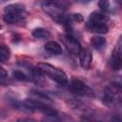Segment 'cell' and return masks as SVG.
Listing matches in <instances>:
<instances>
[{"mask_svg": "<svg viewBox=\"0 0 122 122\" xmlns=\"http://www.w3.org/2000/svg\"><path fill=\"white\" fill-rule=\"evenodd\" d=\"M36 70L41 74L47 75L61 86H65L66 84H68V77L65 71L49 63H38L36 66Z\"/></svg>", "mask_w": 122, "mask_h": 122, "instance_id": "6da1fadb", "label": "cell"}, {"mask_svg": "<svg viewBox=\"0 0 122 122\" xmlns=\"http://www.w3.org/2000/svg\"><path fill=\"white\" fill-rule=\"evenodd\" d=\"M103 102L108 107H114L121 102V85L118 82L109 84L104 90Z\"/></svg>", "mask_w": 122, "mask_h": 122, "instance_id": "7a4b0ae2", "label": "cell"}, {"mask_svg": "<svg viewBox=\"0 0 122 122\" xmlns=\"http://www.w3.org/2000/svg\"><path fill=\"white\" fill-rule=\"evenodd\" d=\"M42 8L46 13H48L52 19L58 23H63L66 20L64 11L66 10V5L63 2H43Z\"/></svg>", "mask_w": 122, "mask_h": 122, "instance_id": "3957f363", "label": "cell"}, {"mask_svg": "<svg viewBox=\"0 0 122 122\" xmlns=\"http://www.w3.org/2000/svg\"><path fill=\"white\" fill-rule=\"evenodd\" d=\"M26 17L25 7L21 4H10L5 8L4 21L9 24L18 23Z\"/></svg>", "mask_w": 122, "mask_h": 122, "instance_id": "277c9868", "label": "cell"}, {"mask_svg": "<svg viewBox=\"0 0 122 122\" xmlns=\"http://www.w3.org/2000/svg\"><path fill=\"white\" fill-rule=\"evenodd\" d=\"M70 88L71 90L81 96H86V97H94L95 93L94 91L84 81L77 77H71V82H70Z\"/></svg>", "mask_w": 122, "mask_h": 122, "instance_id": "5b68a950", "label": "cell"}, {"mask_svg": "<svg viewBox=\"0 0 122 122\" xmlns=\"http://www.w3.org/2000/svg\"><path fill=\"white\" fill-rule=\"evenodd\" d=\"M62 44L66 47V49L72 54H79L81 51V45L78 42L77 39H75L74 37L69 35V34H61L59 36Z\"/></svg>", "mask_w": 122, "mask_h": 122, "instance_id": "8992f818", "label": "cell"}, {"mask_svg": "<svg viewBox=\"0 0 122 122\" xmlns=\"http://www.w3.org/2000/svg\"><path fill=\"white\" fill-rule=\"evenodd\" d=\"M121 64H122V58H121V39H119L115 49L112 51V57H111V66H112V70L119 71L121 69Z\"/></svg>", "mask_w": 122, "mask_h": 122, "instance_id": "52a82bcc", "label": "cell"}, {"mask_svg": "<svg viewBox=\"0 0 122 122\" xmlns=\"http://www.w3.org/2000/svg\"><path fill=\"white\" fill-rule=\"evenodd\" d=\"M78 55H79V61H80L81 67L85 70L90 69V67L92 65V51L89 49H83V50H81V51Z\"/></svg>", "mask_w": 122, "mask_h": 122, "instance_id": "ba28073f", "label": "cell"}, {"mask_svg": "<svg viewBox=\"0 0 122 122\" xmlns=\"http://www.w3.org/2000/svg\"><path fill=\"white\" fill-rule=\"evenodd\" d=\"M87 28L89 30L96 33H107L109 31V27L107 24H102V23H95L89 21L87 22Z\"/></svg>", "mask_w": 122, "mask_h": 122, "instance_id": "9c48e42d", "label": "cell"}, {"mask_svg": "<svg viewBox=\"0 0 122 122\" xmlns=\"http://www.w3.org/2000/svg\"><path fill=\"white\" fill-rule=\"evenodd\" d=\"M89 21L95 22V23H102L106 24L108 21V16L105 14V12L99 11V10H94L90 14Z\"/></svg>", "mask_w": 122, "mask_h": 122, "instance_id": "30bf717a", "label": "cell"}, {"mask_svg": "<svg viewBox=\"0 0 122 122\" xmlns=\"http://www.w3.org/2000/svg\"><path fill=\"white\" fill-rule=\"evenodd\" d=\"M45 50L52 54H61L62 53V48L61 46L55 42V41H49L45 45Z\"/></svg>", "mask_w": 122, "mask_h": 122, "instance_id": "8fae6325", "label": "cell"}, {"mask_svg": "<svg viewBox=\"0 0 122 122\" xmlns=\"http://www.w3.org/2000/svg\"><path fill=\"white\" fill-rule=\"evenodd\" d=\"M106 39L103 36L100 35H95L93 37H92L91 39V44L93 48H95L96 50H103L106 46Z\"/></svg>", "mask_w": 122, "mask_h": 122, "instance_id": "7c38bea8", "label": "cell"}, {"mask_svg": "<svg viewBox=\"0 0 122 122\" xmlns=\"http://www.w3.org/2000/svg\"><path fill=\"white\" fill-rule=\"evenodd\" d=\"M10 56V50L5 44H0V62H6Z\"/></svg>", "mask_w": 122, "mask_h": 122, "instance_id": "4fadbf2b", "label": "cell"}, {"mask_svg": "<svg viewBox=\"0 0 122 122\" xmlns=\"http://www.w3.org/2000/svg\"><path fill=\"white\" fill-rule=\"evenodd\" d=\"M32 35L36 38H47L50 36V31L45 28H36L32 30Z\"/></svg>", "mask_w": 122, "mask_h": 122, "instance_id": "5bb4252c", "label": "cell"}, {"mask_svg": "<svg viewBox=\"0 0 122 122\" xmlns=\"http://www.w3.org/2000/svg\"><path fill=\"white\" fill-rule=\"evenodd\" d=\"M12 76L18 80V81H28L29 80V76L22 71L20 70H15L12 71Z\"/></svg>", "mask_w": 122, "mask_h": 122, "instance_id": "9a60e30c", "label": "cell"}, {"mask_svg": "<svg viewBox=\"0 0 122 122\" xmlns=\"http://www.w3.org/2000/svg\"><path fill=\"white\" fill-rule=\"evenodd\" d=\"M7 83H9V80H8V72L6 71L5 69H3L2 67H0V84L6 85Z\"/></svg>", "mask_w": 122, "mask_h": 122, "instance_id": "2e32d148", "label": "cell"}, {"mask_svg": "<svg viewBox=\"0 0 122 122\" xmlns=\"http://www.w3.org/2000/svg\"><path fill=\"white\" fill-rule=\"evenodd\" d=\"M98 7L100 8L102 12H106L108 10H110V2L103 0V1H99L98 2Z\"/></svg>", "mask_w": 122, "mask_h": 122, "instance_id": "e0dca14e", "label": "cell"}, {"mask_svg": "<svg viewBox=\"0 0 122 122\" xmlns=\"http://www.w3.org/2000/svg\"><path fill=\"white\" fill-rule=\"evenodd\" d=\"M44 122H61V120L58 118V115H51L46 116Z\"/></svg>", "mask_w": 122, "mask_h": 122, "instance_id": "ac0fdd59", "label": "cell"}, {"mask_svg": "<svg viewBox=\"0 0 122 122\" xmlns=\"http://www.w3.org/2000/svg\"><path fill=\"white\" fill-rule=\"evenodd\" d=\"M16 122H38L33 118H30V117H22L16 120Z\"/></svg>", "mask_w": 122, "mask_h": 122, "instance_id": "d6986e66", "label": "cell"}, {"mask_svg": "<svg viewBox=\"0 0 122 122\" xmlns=\"http://www.w3.org/2000/svg\"><path fill=\"white\" fill-rule=\"evenodd\" d=\"M111 121H112V122H122L121 117H120L119 115H112Z\"/></svg>", "mask_w": 122, "mask_h": 122, "instance_id": "ffe728a7", "label": "cell"}, {"mask_svg": "<svg viewBox=\"0 0 122 122\" xmlns=\"http://www.w3.org/2000/svg\"><path fill=\"white\" fill-rule=\"evenodd\" d=\"M2 114H4V112H3V111H2L1 109H0V116H1Z\"/></svg>", "mask_w": 122, "mask_h": 122, "instance_id": "44dd1931", "label": "cell"}]
</instances>
